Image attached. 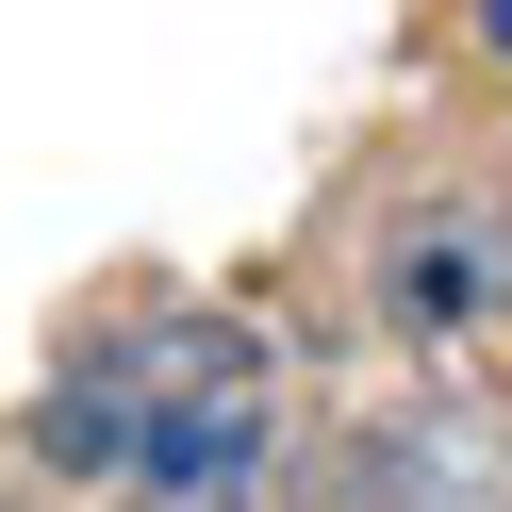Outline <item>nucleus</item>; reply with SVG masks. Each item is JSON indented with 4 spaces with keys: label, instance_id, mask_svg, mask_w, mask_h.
<instances>
[{
    "label": "nucleus",
    "instance_id": "obj_1",
    "mask_svg": "<svg viewBox=\"0 0 512 512\" xmlns=\"http://www.w3.org/2000/svg\"><path fill=\"white\" fill-rule=\"evenodd\" d=\"M265 430H281L265 347L215 331V314H182V331H100L67 380H50V463L116 479V496H182V512L248 496V479H265Z\"/></svg>",
    "mask_w": 512,
    "mask_h": 512
}]
</instances>
